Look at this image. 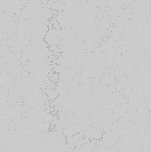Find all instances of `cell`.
I'll use <instances>...</instances> for the list:
<instances>
[{
    "instance_id": "cell-1",
    "label": "cell",
    "mask_w": 151,
    "mask_h": 152,
    "mask_svg": "<svg viewBox=\"0 0 151 152\" xmlns=\"http://www.w3.org/2000/svg\"><path fill=\"white\" fill-rule=\"evenodd\" d=\"M44 94H46V96H47L48 99L50 100V102H53L55 100L56 97L59 95V93H58L57 91L54 88H47L45 89L44 91Z\"/></svg>"
},
{
    "instance_id": "cell-2",
    "label": "cell",
    "mask_w": 151,
    "mask_h": 152,
    "mask_svg": "<svg viewBox=\"0 0 151 152\" xmlns=\"http://www.w3.org/2000/svg\"><path fill=\"white\" fill-rule=\"evenodd\" d=\"M44 40L50 46H53V33L52 31L49 29V31H47V33L46 34V35L44 37Z\"/></svg>"
},
{
    "instance_id": "cell-3",
    "label": "cell",
    "mask_w": 151,
    "mask_h": 152,
    "mask_svg": "<svg viewBox=\"0 0 151 152\" xmlns=\"http://www.w3.org/2000/svg\"><path fill=\"white\" fill-rule=\"evenodd\" d=\"M53 14L52 13L51 9L50 8H46L44 9V19L47 20H51L53 18Z\"/></svg>"
},
{
    "instance_id": "cell-4",
    "label": "cell",
    "mask_w": 151,
    "mask_h": 152,
    "mask_svg": "<svg viewBox=\"0 0 151 152\" xmlns=\"http://www.w3.org/2000/svg\"><path fill=\"white\" fill-rule=\"evenodd\" d=\"M50 1H56V0H50Z\"/></svg>"
}]
</instances>
